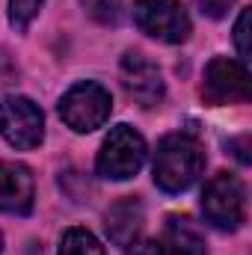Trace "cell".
Segmentation results:
<instances>
[{
    "instance_id": "1",
    "label": "cell",
    "mask_w": 252,
    "mask_h": 255,
    "mask_svg": "<svg viewBox=\"0 0 252 255\" xmlns=\"http://www.w3.org/2000/svg\"><path fill=\"white\" fill-rule=\"evenodd\" d=\"M205 169V148L190 133H169L157 142L154 151V184L166 193H184L196 184Z\"/></svg>"
},
{
    "instance_id": "2",
    "label": "cell",
    "mask_w": 252,
    "mask_h": 255,
    "mask_svg": "<svg viewBox=\"0 0 252 255\" xmlns=\"http://www.w3.org/2000/svg\"><path fill=\"white\" fill-rule=\"evenodd\" d=\"M145 154H148V148H145L142 133H136L130 125H116L107 133V139L98 151L95 169H98L101 178L125 181V178H133L142 169Z\"/></svg>"
},
{
    "instance_id": "3",
    "label": "cell",
    "mask_w": 252,
    "mask_h": 255,
    "mask_svg": "<svg viewBox=\"0 0 252 255\" xmlns=\"http://www.w3.org/2000/svg\"><path fill=\"white\" fill-rule=\"evenodd\" d=\"M202 211L214 229L238 232L247 220V190H244L241 178L232 172L214 175L202 193Z\"/></svg>"
},
{
    "instance_id": "4",
    "label": "cell",
    "mask_w": 252,
    "mask_h": 255,
    "mask_svg": "<svg viewBox=\"0 0 252 255\" xmlns=\"http://www.w3.org/2000/svg\"><path fill=\"white\" fill-rule=\"evenodd\" d=\"M113 113V98L110 92L95 83V80H83L74 83L63 98H60V116L71 130L77 133H89L95 128H101Z\"/></svg>"
},
{
    "instance_id": "5",
    "label": "cell",
    "mask_w": 252,
    "mask_h": 255,
    "mask_svg": "<svg viewBox=\"0 0 252 255\" xmlns=\"http://www.w3.org/2000/svg\"><path fill=\"white\" fill-rule=\"evenodd\" d=\"M136 27L166 45H178L190 36V15L178 0H133Z\"/></svg>"
},
{
    "instance_id": "6",
    "label": "cell",
    "mask_w": 252,
    "mask_h": 255,
    "mask_svg": "<svg viewBox=\"0 0 252 255\" xmlns=\"http://www.w3.org/2000/svg\"><path fill=\"white\" fill-rule=\"evenodd\" d=\"M0 136L15 148H36L45 139V116L24 95L0 98Z\"/></svg>"
},
{
    "instance_id": "7",
    "label": "cell",
    "mask_w": 252,
    "mask_h": 255,
    "mask_svg": "<svg viewBox=\"0 0 252 255\" xmlns=\"http://www.w3.org/2000/svg\"><path fill=\"white\" fill-rule=\"evenodd\" d=\"M202 98L208 104H247L250 101V71L241 60L214 57L205 68Z\"/></svg>"
},
{
    "instance_id": "8",
    "label": "cell",
    "mask_w": 252,
    "mask_h": 255,
    "mask_svg": "<svg viewBox=\"0 0 252 255\" xmlns=\"http://www.w3.org/2000/svg\"><path fill=\"white\" fill-rule=\"evenodd\" d=\"M122 86L139 107H157L166 92L160 68L136 51H127L122 57Z\"/></svg>"
},
{
    "instance_id": "9",
    "label": "cell",
    "mask_w": 252,
    "mask_h": 255,
    "mask_svg": "<svg viewBox=\"0 0 252 255\" xmlns=\"http://www.w3.org/2000/svg\"><path fill=\"white\" fill-rule=\"evenodd\" d=\"M33 172L24 163L0 160V211L3 214H30L33 211Z\"/></svg>"
},
{
    "instance_id": "10",
    "label": "cell",
    "mask_w": 252,
    "mask_h": 255,
    "mask_svg": "<svg viewBox=\"0 0 252 255\" xmlns=\"http://www.w3.org/2000/svg\"><path fill=\"white\" fill-rule=\"evenodd\" d=\"M107 238L116 244V247H130L136 241V235L142 232V223H145V211L139 205L136 196H125L119 199L116 205H110L107 217Z\"/></svg>"
},
{
    "instance_id": "11",
    "label": "cell",
    "mask_w": 252,
    "mask_h": 255,
    "mask_svg": "<svg viewBox=\"0 0 252 255\" xmlns=\"http://www.w3.org/2000/svg\"><path fill=\"white\" fill-rule=\"evenodd\" d=\"M163 250L166 255H208L205 250V235L190 217H169L163 226Z\"/></svg>"
},
{
    "instance_id": "12",
    "label": "cell",
    "mask_w": 252,
    "mask_h": 255,
    "mask_svg": "<svg viewBox=\"0 0 252 255\" xmlns=\"http://www.w3.org/2000/svg\"><path fill=\"white\" fill-rule=\"evenodd\" d=\"M57 255H107L104 247L98 244V238L86 229H68L60 241V253Z\"/></svg>"
},
{
    "instance_id": "13",
    "label": "cell",
    "mask_w": 252,
    "mask_h": 255,
    "mask_svg": "<svg viewBox=\"0 0 252 255\" xmlns=\"http://www.w3.org/2000/svg\"><path fill=\"white\" fill-rule=\"evenodd\" d=\"M45 0H9V24L15 30H27L33 24V18L39 15Z\"/></svg>"
},
{
    "instance_id": "14",
    "label": "cell",
    "mask_w": 252,
    "mask_h": 255,
    "mask_svg": "<svg viewBox=\"0 0 252 255\" xmlns=\"http://www.w3.org/2000/svg\"><path fill=\"white\" fill-rule=\"evenodd\" d=\"M83 6L101 24H116L122 15V0H83Z\"/></svg>"
},
{
    "instance_id": "15",
    "label": "cell",
    "mask_w": 252,
    "mask_h": 255,
    "mask_svg": "<svg viewBox=\"0 0 252 255\" xmlns=\"http://www.w3.org/2000/svg\"><path fill=\"white\" fill-rule=\"evenodd\" d=\"M247 36H250V9H241V15H238V24H235V45H238L241 63L250 57V42H247Z\"/></svg>"
},
{
    "instance_id": "16",
    "label": "cell",
    "mask_w": 252,
    "mask_h": 255,
    "mask_svg": "<svg viewBox=\"0 0 252 255\" xmlns=\"http://www.w3.org/2000/svg\"><path fill=\"white\" fill-rule=\"evenodd\" d=\"M196 6H199L202 15H208V18H223V15L235 6V0H196Z\"/></svg>"
},
{
    "instance_id": "17",
    "label": "cell",
    "mask_w": 252,
    "mask_h": 255,
    "mask_svg": "<svg viewBox=\"0 0 252 255\" xmlns=\"http://www.w3.org/2000/svg\"><path fill=\"white\" fill-rule=\"evenodd\" d=\"M127 255H166L160 241H133L127 247Z\"/></svg>"
},
{
    "instance_id": "18",
    "label": "cell",
    "mask_w": 252,
    "mask_h": 255,
    "mask_svg": "<svg viewBox=\"0 0 252 255\" xmlns=\"http://www.w3.org/2000/svg\"><path fill=\"white\" fill-rule=\"evenodd\" d=\"M0 253H3V238H0Z\"/></svg>"
}]
</instances>
